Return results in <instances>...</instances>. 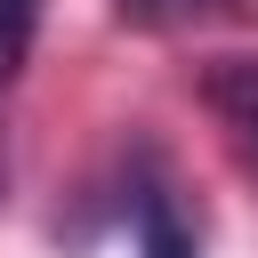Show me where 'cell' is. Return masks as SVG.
I'll return each instance as SVG.
<instances>
[{"label": "cell", "mask_w": 258, "mask_h": 258, "mask_svg": "<svg viewBox=\"0 0 258 258\" xmlns=\"http://www.w3.org/2000/svg\"><path fill=\"white\" fill-rule=\"evenodd\" d=\"M121 218H129V234H137V258H202V234H194V218H185L161 153H137V161H129Z\"/></svg>", "instance_id": "obj_1"}, {"label": "cell", "mask_w": 258, "mask_h": 258, "mask_svg": "<svg viewBox=\"0 0 258 258\" xmlns=\"http://www.w3.org/2000/svg\"><path fill=\"white\" fill-rule=\"evenodd\" d=\"M202 97H210V113L226 121L242 169L258 177V56H218V64L202 73Z\"/></svg>", "instance_id": "obj_2"}, {"label": "cell", "mask_w": 258, "mask_h": 258, "mask_svg": "<svg viewBox=\"0 0 258 258\" xmlns=\"http://www.w3.org/2000/svg\"><path fill=\"white\" fill-rule=\"evenodd\" d=\"M242 0H113L121 24L137 32H177V24H210V16H234Z\"/></svg>", "instance_id": "obj_3"}, {"label": "cell", "mask_w": 258, "mask_h": 258, "mask_svg": "<svg viewBox=\"0 0 258 258\" xmlns=\"http://www.w3.org/2000/svg\"><path fill=\"white\" fill-rule=\"evenodd\" d=\"M32 40H40V0H0V89L32 64Z\"/></svg>", "instance_id": "obj_4"}, {"label": "cell", "mask_w": 258, "mask_h": 258, "mask_svg": "<svg viewBox=\"0 0 258 258\" xmlns=\"http://www.w3.org/2000/svg\"><path fill=\"white\" fill-rule=\"evenodd\" d=\"M0 194H8V153H0Z\"/></svg>", "instance_id": "obj_5"}]
</instances>
